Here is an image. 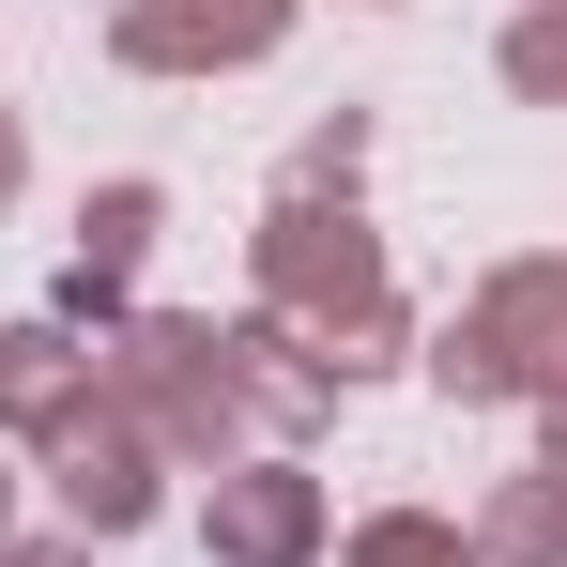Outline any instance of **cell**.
<instances>
[{
    "instance_id": "6da1fadb",
    "label": "cell",
    "mask_w": 567,
    "mask_h": 567,
    "mask_svg": "<svg viewBox=\"0 0 567 567\" xmlns=\"http://www.w3.org/2000/svg\"><path fill=\"white\" fill-rule=\"evenodd\" d=\"M0 185H16V138H0Z\"/></svg>"
}]
</instances>
